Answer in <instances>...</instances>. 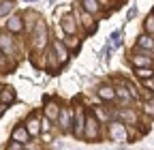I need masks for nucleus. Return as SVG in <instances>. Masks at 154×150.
Wrapping results in <instances>:
<instances>
[{"label": "nucleus", "mask_w": 154, "mask_h": 150, "mask_svg": "<svg viewBox=\"0 0 154 150\" xmlns=\"http://www.w3.org/2000/svg\"><path fill=\"white\" fill-rule=\"evenodd\" d=\"M62 41H64V45L71 49V52H77L82 47V41L77 39V34H62Z\"/></svg>", "instance_id": "21"}, {"label": "nucleus", "mask_w": 154, "mask_h": 150, "mask_svg": "<svg viewBox=\"0 0 154 150\" xmlns=\"http://www.w3.org/2000/svg\"><path fill=\"white\" fill-rule=\"evenodd\" d=\"M135 17H137V7H131V9L126 11V22H133Z\"/></svg>", "instance_id": "28"}, {"label": "nucleus", "mask_w": 154, "mask_h": 150, "mask_svg": "<svg viewBox=\"0 0 154 150\" xmlns=\"http://www.w3.org/2000/svg\"><path fill=\"white\" fill-rule=\"evenodd\" d=\"M26 2H34V0H26Z\"/></svg>", "instance_id": "31"}, {"label": "nucleus", "mask_w": 154, "mask_h": 150, "mask_svg": "<svg viewBox=\"0 0 154 150\" xmlns=\"http://www.w3.org/2000/svg\"><path fill=\"white\" fill-rule=\"evenodd\" d=\"M135 47H139V49H146V52H152L154 54V36L143 32L137 36V41H135Z\"/></svg>", "instance_id": "15"}, {"label": "nucleus", "mask_w": 154, "mask_h": 150, "mask_svg": "<svg viewBox=\"0 0 154 150\" xmlns=\"http://www.w3.org/2000/svg\"><path fill=\"white\" fill-rule=\"evenodd\" d=\"M109 45H111L113 49H118V47L122 45V30H113V32L109 34Z\"/></svg>", "instance_id": "24"}, {"label": "nucleus", "mask_w": 154, "mask_h": 150, "mask_svg": "<svg viewBox=\"0 0 154 150\" xmlns=\"http://www.w3.org/2000/svg\"><path fill=\"white\" fill-rule=\"evenodd\" d=\"M113 118L122 120V122L128 124V127H137V124H139V114H137L133 107H120L118 111H113Z\"/></svg>", "instance_id": "7"}, {"label": "nucleus", "mask_w": 154, "mask_h": 150, "mask_svg": "<svg viewBox=\"0 0 154 150\" xmlns=\"http://www.w3.org/2000/svg\"><path fill=\"white\" fill-rule=\"evenodd\" d=\"M99 2H101V7H103V9H107V11H109V9H113V7H116V9L120 7V5H111V0H99Z\"/></svg>", "instance_id": "29"}, {"label": "nucleus", "mask_w": 154, "mask_h": 150, "mask_svg": "<svg viewBox=\"0 0 154 150\" xmlns=\"http://www.w3.org/2000/svg\"><path fill=\"white\" fill-rule=\"evenodd\" d=\"M58 124H60V129L64 131V133H71L73 129V107H60V114H58Z\"/></svg>", "instance_id": "10"}, {"label": "nucleus", "mask_w": 154, "mask_h": 150, "mask_svg": "<svg viewBox=\"0 0 154 150\" xmlns=\"http://www.w3.org/2000/svg\"><path fill=\"white\" fill-rule=\"evenodd\" d=\"M154 75V67H137L135 69V77H137L139 82L141 80H150Z\"/></svg>", "instance_id": "23"}, {"label": "nucleus", "mask_w": 154, "mask_h": 150, "mask_svg": "<svg viewBox=\"0 0 154 150\" xmlns=\"http://www.w3.org/2000/svg\"><path fill=\"white\" fill-rule=\"evenodd\" d=\"M49 47L54 49V54H56V58H58V62H60L62 67L69 62V58H71V49L64 45V41L62 39H54L51 43H49Z\"/></svg>", "instance_id": "8"}, {"label": "nucleus", "mask_w": 154, "mask_h": 150, "mask_svg": "<svg viewBox=\"0 0 154 150\" xmlns=\"http://www.w3.org/2000/svg\"><path fill=\"white\" fill-rule=\"evenodd\" d=\"M13 101H15V90H13L11 86H5L2 90H0V103L9 105V103H13Z\"/></svg>", "instance_id": "22"}, {"label": "nucleus", "mask_w": 154, "mask_h": 150, "mask_svg": "<svg viewBox=\"0 0 154 150\" xmlns=\"http://www.w3.org/2000/svg\"><path fill=\"white\" fill-rule=\"evenodd\" d=\"M13 7H15L13 0H0V17H7L13 11Z\"/></svg>", "instance_id": "25"}, {"label": "nucleus", "mask_w": 154, "mask_h": 150, "mask_svg": "<svg viewBox=\"0 0 154 150\" xmlns=\"http://www.w3.org/2000/svg\"><path fill=\"white\" fill-rule=\"evenodd\" d=\"M73 13H75V17H77V24H79L82 28H86L88 34H94V30H96L94 15H92L90 11H86L82 5H75V7H73Z\"/></svg>", "instance_id": "5"}, {"label": "nucleus", "mask_w": 154, "mask_h": 150, "mask_svg": "<svg viewBox=\"0 0 154 150\" xmlns=\"http://www.w3.org/2000/svg\"><path fill=\"white\" fill-rule=\"evenodd\" d=\"M45 58H47V67H49V71H51V73H56L58 69L62 67L60 62H58V58H56V54H54V49H51V47H47V49H45Z\"/></svg>", "instance_id": "20"}, {"label": "nucleus", "mask_w": 154, "mask_h": 150, "mask_svg": "<svg viewBox=\"0 0 154 150\" xmlns=\"http://www.w3.org/2000/svg\"><path fill=\"white\" fill-rule=\"evenodd\" d=\"M143 111L154 120V97H150V99H146L143 101Z\"/></svg>", "instance_id": "27"}, {"label": "nucleus", "mask_w": 154, "mask_h": 150, "mask_svg": "<svg viewBox=\"0 0 154 150\" xmlns=\"http://www.w3.org/2000/svg\"><path fill=\"white\" fill-rule=\"evenodd\" d=\"M128 137H131L128 124H124V122L118 120V118H113V120L107 122V139H109V142L124 146V144H128Z\"/></svg>", "instance_id": "1"}, {"label": "nucleus", "mask_w": 154, "mask_h": 150, "mask_svg": "<svg viewBox=\"0 0 154 150\" xmlns=\"http://www.w3.org/2000/svg\"><path fill=\"white\" fill-rule=\"evenodd\" d=\"M86 107L82 101H75V107H73V129L71 133L75 139H84V127H86Z\"/></svg>", "instance_id": "3"}, {"label": "nucleus", "mask_w": 154, "mask_h": 150, "mask_svg": "<svg viewBox=\"0 0 154 150\" xmlns=\"http://www.w3.org/2000/svg\"><path fill=\"white\" fill-rule=\"evenodd\" d=\"M79 5H82L86 11H90L94 17H96V15H103V7H101L99 0H79Z\"/></svg>", "instance_id": "17"}, {"label": "nucleus", "mask_w": 154, "mask_h": 150, "mask_svg": "<svg viewBox=\"0 0 154 150\" xmlns=\"http://www.w3.org/2000/svg\"><path fill=\"white\" fill-rule=\"evenodd\" d=\"M101 137V120L94 111L86 114V127H84V139L86 142H96Z\"/></svg>", "instance_id": "4"}, {"label": "nucleus", "mask_w": 154, "mask_h": 150, "mask_svg": "<svg viewBox=\"0 0 154 150\" xmlns=\"http://www.w3.org/2000/svg\"><path fill=\"white\" fill-rule=\"evenodd\" d=\"M11 139H17V142L26 144V142L30 139V133H28L26 124H19V127H15V129H13V133H11Z\"/></svg>", "instance_id": "18"}, {"label": "nucleus", "mask_w": 154, "mask_h": 150, "mask_svg": "<svg viewBox=\"0 0 154 150\" xmlns=\"http://www.w3.org/2000/svg\"><path fill=\"white\" fill-rule=\"evenodd\" d=\"M43 114H45L51 122H56V120H58V114H60V103H58L56 99H45Z\"/></svg>", "instance_id": "12"}, {"label": "nucleus", "mask_w": 154, "mask_h": 150, "mask_svg": "<svg viewBox=\"0 0 154 150\" xmlns=\"http://www.w3.org/2000/svg\"><path fill=\"white\" fill-rule=\"evenodd\" d=\"M116 99H120L122 103H131V101H135L133 99V95H131V90L126 88V84L122 82L120 86H116Z\"/></svg>", "instance_id": "19"}, {"label": "nucleus", "mask_w": 154, "mask_h": 150, "mask_svg": "<svg viewBox=\"0 0 154 150\" xmlns=\"http://www.w3.org/2000/svg\"><path fill=\"white\" fill-rule=\"evenodd\" d=\"M128 62H131L135 69H137V67H154V54L135 47V49L128 54Z\"/></svg>", "instance_id": "6"}, {"label": "nucleus", "mask_w": 154, "mask_h": 150, "mask_svg": "<svg viewBox=\"0 0 154 150\" xmlns=\"http://www.w3.org/2000/svg\"><path fill=\"white\" fill-rule=\"evenodd\" d=\"M26 129H28L30 137H36V135L43 131V124H41V118H38V114H32V116L26 120Z\"/></svg>", "instance_id": "14"}, {"label": "nucleus", "mask_w": 154, "mask_h": 150, "mask_svg": "<svg viewBox=\"0 0 154 150\" xmlns=\"http://www.w3.org/2000/svg\"><path fill=\"white\" fill-rule=\"evenodd\" d=\"M118 2H124V0H118Z\"/></svg>", "instance_id": "32"}, {"label": "nucleus", "mask_w": 154, "mask_h": 150, "mask_svg": "<svg viewBox=\"0 0 154 150\" xmlns=\"http://www.w3.org/2000/svg\"><path fill=\"white\" fill-rule=\"evenodd\" d=\"M96 97H99L101 101H105V103L116 101V86H111V84H103V86H99V90H96Z\"/></svg>", "instance_id": "13"}, {"label": "nucleus", "mask_w": 154, "mask_h": 150, "mask_svg": "<svg viewBox=\"0 0 154 150\" xmlns=\"http://www.w3.org/2000/svg\"><path fill=\"white\" fill-rule=\"evenodd\" d=\"M152 86H154V75H152Z\"/></svg>", "instance_id": "30"}, {"label": "nucleus", "mask_w": 154, "mask_h": 150, "mask_svg": "<svg viewBox=\"0 0 154 150\" xmlns=\"http://www.w3.org/2000/svg\"><path fill=\"white\" fill-rule=\"evenodd\" d=\"M47 43H49V28L41 17H38L34 22V30H32V49L41 54V52L47 49Z\"/></svg>", "instance_id": "2"}, {"label": "nucleus", "mask_w": 154, "mask_h": 150, "mask_svg": "<svg viewBox=\"0 0 154 150\" xmlns=\"http://www.w3.org/2000/svg\"><path fill=\"white\" fill-rule=\"evenodd\" d=\"M7 30L9 32H13V34H19V32H22L24 30V17L22 15H11L9 17V22H7Z\"/></svg>", "instance_id": "16"}, {"label": "nucleus", "mask_w": 154, "mask_h": 150, "mask_svg": "<svg viewBox=\"0 0 154 150\" xmlns=\"http://www.w3.org/2000/svg\"><path fill=\"white\" fill-rule=\"evenodd\" d=\"M152 97H154V90H152Z\"/></svg>", "instance_id": "33"}, {"label": "nucleus", "mask_w": 154, "mask_h": 150, "mask_svg": "<svg viewBox=\"0 0 154 150\" xmlns=\"http://www.w3.org/2000/svg\"><path fill=\"white\" fill-rule=\"evenodd\" d=\"M152 13H154V9H152Z\"/></svg>", "instance_id": "34"}, {"label": "nucleus", "mask_w": 154, "mask_h": 150, "mask_svg": "<svg viewBox=\"0 0 154 150\" xmlns=\"http://www.w3.org/2000/svg\"><path fill=\"white\" fill-rule=\"evenodd\" d=\"M77 28H79V24H77L75 13H64L60 17V30H62V34H77Z\"/></svg>", "instance_id": "9"}, {"label": "nucleus", "mask_w": 154, "mask_h": 150, "mask_svg": "<svg viewBox=\"0 0 154 150\" xmlns=\"http://www.w3.org/2000/svg\"><path fill=\"white\" fill-rule=\"evenodd\" d=\"M143 32H148V34L154 36V13H150V15L146 17V22H143Z\"/></svg>", "instance_id": "26"}, {"label": "nucleus", "mask_w": 154, "mask_h": 150, "mask_svg": "<svg viewBox=\"0 0 154 150\" xmlns=\"http://www.w3.org/2000/svg\"><path fill=\"white\" fill-rule=\"evenodd\" d=\"M13 32L5 30V32H0V49H2L7 56H15V43H13Z\"/></svg>", "instance_id": "11"}]
</instances>
